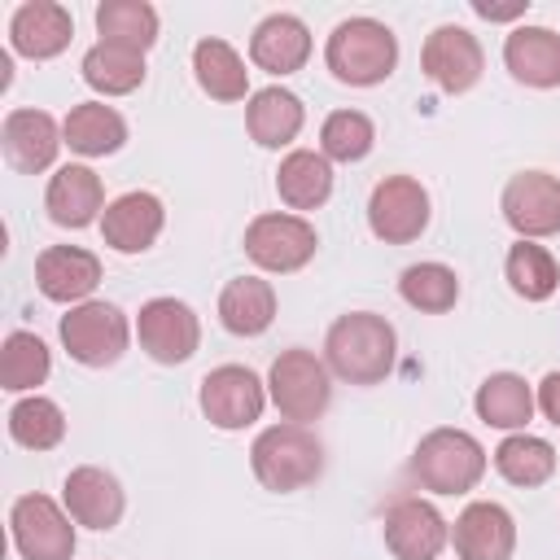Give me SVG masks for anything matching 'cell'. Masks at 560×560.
Masks as SVG:
<instances>
[{"mask_svg":"<svg viewBox=\"0 0 560 560\" xmlns=\"http://www.w3.org/2000/svg\"><path fill=\"white\" fill-rule=\"evenodd\" d=\"M394 350H398V337H394V324L385 315H372V311H350L341 315L328 337H324V363L350 381V385H376L389 376L394 368Z\"/></svg>","mask_w":560,"mask_h":560,"instance_id":"1","label":"cell"},{"mask_svg":"<svg viewBox=\"0 0 560 560\" xmlns=\"http://www.w3.org/2000/svg\"><path fill=\"white\" fill-rule=\"evenodd\" d=\"M324 61H328L332 79H341L350 88H372L394 74L398 39L376 18H346L332 26V35L324 44Z\"/></svg>","mask_w":560,"mask_h":560,"instance_id":"2","label":"cell"},{"mask_svg":"<svg viewBox=\"0 0 560 560\" xmlns=\"http://www.w3.org/2000/svg\"><path fill=\"white\" fill-rule=\"evenodd\" d=\"M249 464L267 490L289 494V490L311 486L324 472V446L306 424H271L254 438Z\"/></svg>","mask_w":560,"mask_h":560,"instance_id":"3","label":"cell"},{"mask_svg":"<svg viewBox=\"0 0 560 560\" xmlns=\"http://www.w3.org/2000/svg\"><path fill=\"white\" fill-rule=\"evenodd\" d=\"M407 472L433 494H464L486 472V451L464 429H433L420 438Z\"/></svg>","mask_w":560,"mask_h":560,"instance_id":"4","label":"cell"},{"mask_svg":"<svg viewBox=\"0 0 560 560\" xmlns=\"http://www.w3.org/2000/svg\"><path fill=\"white\" fill-rule=\"evenodd\" d=\"M267 389H271V402L280 407V416L293 420V424L319 420L324 407H328V398H332L328 368L311 350H302V346L276 354V363L267 372Z\"/></svg>","mask_w":560,"mask_h":560,"instance_id":"5","label":"cell"},{"mask_svg":"<svg viewBox=\"0 0 560 560\" xmlns=\"http://www.w3.org/2000/svg\"><path fill=\"white\" fill-rule=\"evenodd\" d=\"M127 315L114 302H79L70 315H61V346L83 368H109L127 350Z\"/></svg>","mask_w":560,"mask_h":560,"instance_id":"6","label":"cell"},{"mask_svg":"<svg viewBox=\"0 0 560 560\" xmlns=\"http://www.w3.org/2000/svg\"><path fill=\"white\" fill-rule=\"evenodd\" d=\"M368 228L385 245H407L429 228V192L411 175H385L368 197Z\"/></svg>","mask_w":560,"mask_h":560,"instance_id":"7","label":"cell"},{"mask_svg":"<svg viewBox=\"0 0 560 560\" xmlns=\"http://www.w3.org/2000/svg\"><path fill=\"white\" fill-rule=\"evenodd\" d=\"M74 516L61 512L48 494H22L9 512L13 547L22 560H70L74 556Z\"/></svg>","mask_w":560,"mask_h":560,"instance_id":"8","label":"cell"},{"mask_svg":"<svg viewBox=\"0 0 560 560\" xmlns=\"http://www.w3.org/2000/svg\"><path fill=\"white\" fill-rule=\"evenodd\" d=\"M315 228L302 214H258L245 228V254L262 271H298L315 258Z\"/></svg>","mask_w":560,"mask_h":560,"instance_id":"9","label":"cell"},{"mask_svg":"<svg viewBox=\"0 0 560 560\" xmlns=\"http://www.w3.org/2000/svg\"><path fill=\"white\" fill-rule=\"evenodd\" d=\"M262 407H267V389L249 368L223 363V368L201 376V411H206L210 424L245 429V424H254L262 416Z\"/></svg>","mask_w":560,"mask_h":560,"instance_id":"10","label":"cell"},{"mask_svg":"<svg viewBox=\"0 0 560 560\" xmlns=\"http://www.w3.org/2000/svg\"><path fill=\"white\" fill-rule=\"evenodd\" d=\"M499 210L508 228L521 232V241L556 236L560 232V179L547 171H521L508 179Z\"/></svg>","mask_w":560,"mask_h":560,"instance_id":"11","label":"cell"},{"mask_svg":"<svg viewBox=\"0 0 560 560\" xmlns=\"http://www.w3.org/2000/svg\"><path fill=\"white\" fill-rule=\"evenodd\" d=\"M136 332H140V346L153 363H184V359H192V350L201 341V324H197L192 306L179 302V298L144 302L140 319H136Z\"/></svg>","mask_w":560,"mask_h":560,"instance_id":"12","label":"cell"},{"mask_svg":"<svg viewBox=\"0 0 560 560\" xmlns=\"http://www.w3.org/2000/svg\"><path fill=\"white\" fill-rule=\"evenodd\" d=\"M420 66H424V74H429L442 92L455 96V92H468V88L481 79L486 57H481V44H477L472 31L446 22V26H438V31L424 39V48H420Z\"/></svg>","mask_w":560,"mask_h":560,"instance_id":"13","label":"cell"},{"mask_svg":"<svg viewBox=\"0 0 560 560\" xmlns=\"http://www.w3.org/2000/svg\"><path fill=\"white\" fill-rule=\"evenodd\" d=\"M446 521L433 503L424 499H398L385 512V547L398 560H438V551L446 547Z\"/></svg>","mask_w":560,"mask_h":560,"instance_id":"14","label":"cell"},{"mask_svg":"<svg viewBox=\"0 0 560 560\" xmlns=\"http://www.w3.org/2000/svg\"><path fill=\"white\" fill-rule=\"evenodd\" d=\"M455 556L459 560H512V547H516V525H512V512L481 499V503H468L455 521Z\"/></svg>","mask_w":560,"mask_h":560,"instance_id":"15","label":"cell"},{"mask_svg":"<svg viewBox=\"0 0 560 560\" xmlns=\"http://www.w3.org/2000/svg\"><path fill=\"white\" fill-rule=\"evenodd\" d=\"M9 39H13V52L31 61H48L74 39V18L57 0H26L9 22Z\"/></svg>","mask_w":560,"mask_h":560,"instance_id":"16","label":"cell"},{"mask_svg":"<svg viewBox=\"0 0 560 560\" xmlns=\"http://www.w3.org/2000/svg\"><path fill=\"white\" fill-rule=\"evenodd\" d=\"M0 140H4L9 166L22 171V175H35V171L52 166L57 149L66 144V136L52 122V114H44V109H9L4 127H0Z\"/></svg>","mask_w":560,"mask_h":560,"instance_id":"17","label":"cell"},{"mask_svg":"<svg viewBox=\"0 0 560 560\" xmlns=\"http://www.w3.org/2000/svg\"><path fill=\"white\" fill-rule=\"evenodd\" d=\"M61 494H66V512L74 516V525H88V529H114L122 521V508H127L118 477L96 468V464L74 468L66 477Z\"/></svg>","mask_w":560,"mask_h":560,"instance_id":"18","label":"cell"},{"mask_svg":"<svg viewBox=\"0 0 560 560\" xmlns=\"http://www.w3.org/2000/svg\"><path fill=\"white\" fill-rule=\"evenodd\" d=\"M162 223H166V210H162V201L153 192H122V197H114L105 206L101 236L118 254H140V249H149L158 241Z\"/></svg>","mask_w":560,"mask_h":560,"instance_id":"19","label":"cell"},{"mask_svg":"<svg viewBox=\"0 0 560 560\" xmlns=\"http://www.w3.org/2000/svg\"><path fill=\"white\" fill-rule=\"evenodd\" d=\"M35 284L48 302H79L101 284V258L79 245H48L35 258Z\"/></svg>","mask_w":560,"mask_h":560,"instance_id":"20","label":"cell"},{"mask_svg":"<svg viewBox=\"0 0 560 560\" xmlns=\"http://www.w3.org/2000/svg\"><path fill=\"white\" fill-rule=\"evenodd\" d=\"M311 57V31L302 18L293 13H271L254 26V39H249V61L267 74H293L302 70Z\"/></svg>","mask_w":560,"mask_h":560,"instance_id":"21","label":"cell"},{"mask_svg":"<svg viewBox=\"0 0 560 560\" xmlns=\"http://www.w3.org/2000/svg\"><path fill=\"white\" fill-rule=\"evenodd\" d=\"M503 61L529 88H560V35L551 26H516L503 39Z\"/></svg>","mask_w":560,"mask_h":560,"instance_id":"22","label":"cell"},{"mask_svg":"<svg viewBox=\"0 0 560 560\" xmlns=\"http://www.w3.org/2000/svg\"><path fill=\"white\" fill-rule=\"evenodd\" d=\"M101 201H105V188L92 166H61L44 192V210L61 228H88L96 219Z\"/></svg>","mask_w":560,"mask_h":560,"instance_id":"23","label":"cell"},{"mask_svg":"<svg viewBox=\"0 0 560 560\" xmlns=\"http://www.w3.org/2000/svg\"><path fill=\"white\" fill-rule=\"evenodd\" d=\"M276 319V293L258 276H236L219 293V324L236 337H258Z\"/></svg>","mask_w":560,"mask_h":560,"instance_id":"24","label":"cell"},{"mask_svg":"<svg viewBox=\"0 0 560 560\" xmlns=\"http://www.w3.org/2000/svg\"><path fill=\"white\" fill-rule=\"evenodd\" d=\"M61 136H66V144H70L74 153H83V158H105V153L122 149L127 122H122V114H118L114 105L83 101V105H74V109L66 114Z\"/></svg>","mask_w":560,"mask_h":560,"instance_id":"25","label":"cell"},{"mask_svg":"<svg viewBox=\"0 0 560 560\" xmlns=\"http://www.w3.org/2000/svg\"><path fill=\"white\" fill-rule=\"evenodd\" d=\"M302 101L289 88H262L245 105V127L262 149H280L302 131Z\"/></svg>","mask_w":560,"mask_h":560,"instance_id":"26","label":"cell"},{"mask_svg":"<svg viewBox=\"0 0 560 560\" xmlns=\"http://www.w3.org/2000/svg\"><path fill=\"white\" fill-rule=\"evenodd\" d=\"M276 192L284 206L293 210H315L328 201L332 192V166L324 153H311V149H293L280 171H276Z\"/></svg>","mask_w":560,"mask_h":560,"instance_id":"27","label":"cell"},{"mask_svg":"<svg viewBox=\"0 0 560 560\" xmlns=\"http://www.w3.org/2000/svg\"><path fill=\"white\" fill-rule=\"evenodd\" d=\"M192 70L206 96L214 101H241L249 92V70L236 57V48L228 39H197L192 48Z\"/></svg>","mask_w":560,"mask_h":560,"instance_id":"28","label":"cell"},{"mask_svg":"<svg viewBox=\"0 0 560 560\" xmlns=\"http://www.w3.org/2000/svg\"><path fill=\"white\" fill-rule=\"evenodd\" d=\"M477 416L494 429H525L529 416H534V394L525 385V376L516 372H494L477 385V398H472Z\"/></svg>","mask_w":560,"mask_h":560,"instance_id":"29","label":"cell"},{"mask_svg":"<svg viewBox=\"0 0 560 560\" xmlns=\"http://www.w3.org/2000/svg\"><path fill=\"white\" fill-rule=\"evenodd\" d=\"M96 31H101V44L144 52L158 39V9L149 0H105L96 4Z\"/></svg>","mask_w":560,"mask_h":560,"instance_id":"30","label":"cell"},{"mask_svg":"<svg viewBox=\"0 0 560 560\" xmlns=\"http://www.w3.org/2000/svg\"><path fill=\"white\" fill-rule=\"evenodd\" d=\"M83 83L101 96H127L144 83V52L118 48V44H96L83 52Z\"/></svg>","mask_w":560,"mask_h":560,"instance_id":"31","label":"cell"},{"mask_svg":"<svg viewBox=\"0 0 560 560\" xmlns=\"http://www.w3.org/2000/svg\"><path fill=\"white\" fill-rule=\"evenodd\" d=\"M494 468L503 481L512 486H542L551 472H556V446L534 438V433H512L494 446Z\"/></svg>","mask_w":560,"mask_h":560,"instance_id":"32","label":"cell"},{"mask_svg":"<svg viewBox=\"0 0 560 560\" xmlns=\"http://www.w3.org/2000/svg\"><path fill=\"white\" fill-rule=\"evenodd\" d=\"M503 276H508V284H512V293L525 298V302H547V298L556 293V284H560L556 258H551L542 245H534V241H516V245L508 249Z\"/></svg>","mask_w":560,"mask_h":560,"instance_id":"33","label":"cell"},{"mask_svg":"<svg viewBox=\"0 0 560 560\" xmlns=\"http://www.w3.org/2000/svg\"><path fill=\"white\" fill-rule=\"evenodd\" d=\"M398 293H402L407 306L429 311V315H442L459 298V276L446 262H416V267H407L398 276Z\"/></svg>","mask_w":560,"mask_h":560,"instance_id":"34","label":"cell"},{"mask_svg":"<svg viewBox=\"0 0 560 560\" xmlns=\"http://www.w3.org/2000/svg\"><path fill=\"white\" fill-rule=\"evenodd\" d=\"M48 368H52L48 346H44L35 332H22V328H18V332L4 337V350H0V385H4V389L22 394V389L44 385V381H48Z\"/></svg>","mask_w":560,"mask_h":560,"instance_id":"35","label":"cell"},{"mask_svg":"<svg viewBox=\"0 0 560 560\" xmlns=\"http://www.w3.org/2000/svg\"><path fill=\"white\" fill-rule=\"evenodd\" d=\"M9 438L18 446H26V451H48V446H57L66 438V416H61V407L52 398L31 394V398L13 402V411H9Z\"/></svg>","mask_w":560,"mask_h":560,"instance_id":"36","label":"cell"},{"mask_svg":"<svg viewBox=\"0 0 560 560\" xmlns=\"http://www.w3.org/2000/svg\"><path fill=\"white\" fill-rule=\"evenodd\" d=\"M372 140H376V127H372V118L363 109H337L319 127V149L332 162H359V158H368L372 153Z\"/></svg>","mask_w":560,"mask_h":560,"instance_id":"37","label":"cell"},{"mask_svg":"<svg viewBox=\"0 0 560 560\" xmlns=\"http://www.w3.org/2000/svg\"><path fill=\"white\" fill-rule=\"evenodd\" d=\"M529 9V0H508V4H494V0H472V13L486 18V22H512Z\"/></svg>","mask_w":560,"mask_h":560,"instance_id":"38","label":"cell"},{"mask_svg":"<svg viewBox=\"0 0 560 560\" xmlns=\"http://www.w3.org/2000/svg\"><path fill=\"white\" fill-rule=\"evenodd\" d=\"M538 407L551 424H560V372H547L542 385H538Z\"/></svg>","mask_w":560,"mask_h":560,"instance_id":"39","label":"cell"}]
</instances>
